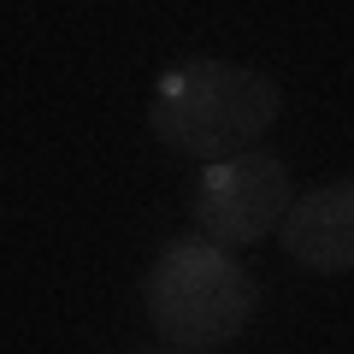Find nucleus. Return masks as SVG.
<instances>
[{
	"label": "nucleus",
	"mask_w": 354,
	"mask_h": 354,
	"mask_svg": "<svg viewBox=\"0 0 354 354\" xmlns=\"http://www.w3.org/2000/svg\"><path fill=\"white\" fill-rule=\"evenodd\" d=\"M278 113H283L278 77L236 59H183L148 95L153 142L177 160H201V165L260 148Z\"/></svg>",
	"instance_id": "1"
},
{
	"label": "nucleus",
	"mask_w": 354,
	"mask_h": 354,
	"mask_svg": "<svg viewBox=\"0 0 354 354\" xmlns=\"http://www.w3.org/2000/svg\"><path fill=\"white\" fill-rule=\"evenodd\" d=\"M142 313L165 348L207 354L218 342H236L254 325L260 283L236 260V248L189 230V236H171L142 272Z\"/></svg>",
	"instance_id": "2"
},
{
	"label": "nucleus",
	"mask_w": 354,
	"mask_h": 354,
	"mask_svg": "<svg viewBox=\"0 0 354 354\" xmlns=\"http://www.w3.org/2000/svg\"><path fill=\"white\" fill-rule=\"evenodd\" d=\"M290 201H295L290 165L266 148H248V153H230V160H213L201 171V183L189 195V225L225 248H254L278 230Z\"/></svg>",
	"instance_id": "3"
},
{
	"label": "nucleus",
	"mask_w": 354,
	"mask_h": 354,
	"mask_svg": "<svg viewBox=\"0 0 354 354\" xmlns=\"http://www.w3.org/2000/svg\"><path fill=\"white\" fill-rule=\"evenodd\" d=\"M278 248L319 278L354 272V177L295 195L290 213L278 218Z\"/></svg>",
	"instance_id": "4"
},
{
	"label": "nucleus",
	"mask_w": 354,
	"mask_h": 354,
	"mask_svg": "<svg viewBox=\"0 0 354 354\" xmlns=\"http://www.w3.org/2000/svg\"><path fill=\"white\" fill-rule=\"evenodd\" d=\"M148 354H195V348H148Z\"/></svg>",
	"instance_id": "5"
}]
</instances>
